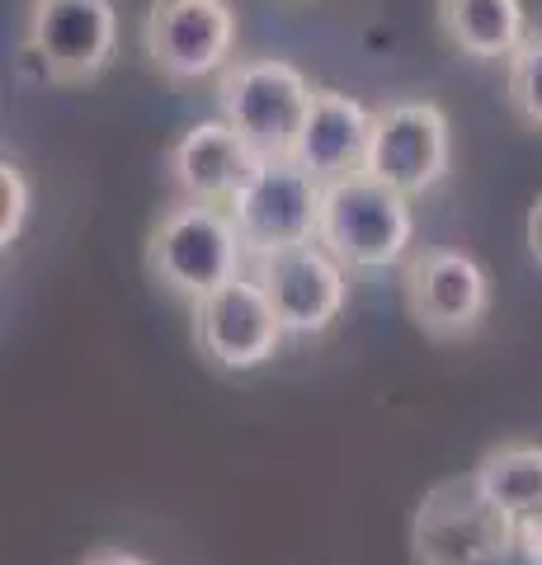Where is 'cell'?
Returning a JSON list of instances; mask_svg holds the SVG:
<instances>
[{"label":"cell","mask_w":542,"mask_h":565,"mask_svg":"<svg viewBox=\"0 0 542 565\" xmlns=\"http://www.w3.org/2000/svg\"><path fill=\"white\" fill-rule=\"evenodd\" d=\"M251 269L246 241L236 232L232 207L180 199L147 232V274L180 302H203L222 282Z\"/></svg>","instance_id":"1"},{"label":"cell","mask_w":542,"mask_h":565,"mask_svg":"<svg viewBox=\"0 0 542 565\" xmlns=\"http://www.w3.org/2000/svg\"><path fill=\"white\" fill-rule=\"evenodd\" d=\"M401 302L406 316L439 344L471 340L491 311V274L477 255L453 245H425L401 264Z\"/></svg>","instance_id":"5"},{"label":"cell","mask_w":542,"mask_h":565,"mask_svg":"<svg viewBox=\"0 0 542 565\" xmlns=\"http://www.w3.org/2000/svg\"><path fill=\"white\" fill-rule=\"evenodd\" d=\"M529 255L542 269V193H538V203L529 207Z\"/></svg>","instance_id":"20"},{"label":"cell","mask_w":542,"mask_h":565,"mask_svg":"<svg viewBox=\"0 0 542 565\" xmlns=\"http://www.w3.org/2000/svg\"><path fill=\"white\" fill-rule=\"evenodd\" d=\"M453 166V128L434 99H392L373 114L369 174L387 180L406 199L439 189Z\"/></svg>","instance_id":"8"},{"label":"cell","mask_w":542,"mask_h":565,"mask_svg":"<svg viewBox=\"0 0 542 565\" xmlns=\"http://www.w3.org/2000/svg\"><path fill=\"white\" fill-rule=\"evenodd\" d=\"M317 241L349 274H378V269H392V264H406L415 241L411 199L369 170L330 180L321 189Z\"/></svg>","instance_id":"2"},{"label":"cell","mask_w":542,"mask_h":565,"mask_svg":"<svg viewBox=\"0 0 542 565\" xmlns=\"http://www.w3.org/2000/svg\"><path fill=\"white\" fill-rule=\"evenodd\" d=\"M369 147H373V114L344 90H317L288 161L302 166L311 180L330 184L369 166Z\"/></svg>","instance_id":"13"},{"label":"cell","mask_w":542,"mask_h":565,"mask_svg":"<svg viewBox=\"0 0 542 565\" xmlns=\"http://www.w3.org/2000/svg\"><path fill=\"white\" fill-rule=\"evenodd\" d=\"M311 81L284 57H246L222 71L217 104L222 118L265 156V161H288L297 132L311 109Z\"/></svg>","instance_id":"4"},{"label":"cell","mask_w":542,"mask_h":565,"mask_svg":"<svg viewBox=\"0 0 542 565\" xmlns=\"http://www.w3.org/2000/svg\"><path fill=\"white\" fill-rule=\"evenodd\" d=\"M29 52L52 85H85L114 62L118 14L109 0H33Z\"/></svg>","instance_id":"10"},{"label":"cell","mask_w":542,"mask_h":565,"mask_svg":"<svg viewBox=\"0 0 542 565\" xmlns=\"http://www.w3.org/2000/svg\"><path fill=\"white\" fill-rule=\"evenodd\" d=\"M24 222H29V180L20 166L6 161L0 166V245H6V250L20 241Z\"/></svg>","instance_id":"17"},{"label":"cell","mask_w":542,"mask_h":565,"mask_svg":"<svg viewBox=\"0 0 542 565\" xmlns=\"http://www.w3.org/2000/svg\"><path fill=\"white\" fill-rule=\"evenodd\" d=\"M415 565H504L514 561V514L477 486V476H448L429 486L411 519Z\"/></svg>","instance_id":"3"},{"label":"cell","mask_w":542,"mask_h":565,"mask_svg":"<svg viewBox=\"0 0 542 565\" xmlns=\"http://www.w3.org/2000/svg\"><path fill=\"white\" fill-rule=\"evenodd\" d=\"M471 476L514 519L529 514V509H542V444H523V438L496 444L491 452H481Z\"/></svg>","instance_id":"15"},{"label":"cell","mask_w":542,"mask_h":565,"mask_svg":"<svg viewBox=\"0 0 542 565\" xmlns=\"http://www.w3.org/2000/svg\"><path fill=\"white\" fill-rule=\"evenodd\" d=\"M434 14L453 52L471 62H510L514 47L529 39L523 0H439Z\"/></svg>","instance_id":"14"},{"label":"cell","mask_w":542,"mask_h":565,"mask_svg":"<svg viewBox=\"0 0 542 565\" xmlns=\"http://www.w3.org/2000/svg\"><path fill=\"white\" fill-rule=\"evenodd\" d=\"M504 95H510V109L542 132V33H529L504 62Z\"/></svg>","instance_id":"16"},{"label":"cell","mask_w":542,"mask_h":565,"mask_svg":"<svg viewBox=\"0 0 542 565\" xmlns=\"http://www.w3.org/2000/svg\"><path fill=\"white\" fill-rule=\"evenodd\" d=\"M321 180L297 161H265V170L246 184V193L232 203L236 232L246 241V255H274L288 245L317 241L321 226Z\"/></svg>","instance_id":"11"},{"label":"cell","mask_w":542,"mask_h":565,"mask_svg":"<svg viewBox=\"0 0 542 565\" xmlns=\"http://www.w3.org/2000/svg\"><path fill=\"white\" fill-rule=\"evenodd\" d=\"M189 311H194V344L217 373H255L288 340L269 292L259 288L251 269L222 282L217 292H208Z\"/></svg>","instance_id":"6"},{"label":"cell","mask_w":542,"mask_h":565,"mask_svg":"<svg viewBox=\"0 0 542 565\" xmlns=\"http://www.w3.org/2000/svg\"><path fill=\"white\" fill-rule=\"evenodd\" d=\"M514 561L519 565H542V509L514 519Z\"/></svg>","instance_id":"18"},{"label":"cell","mask_w":542,"mask_h":565,"mask_svg":"<svg viewBox=\"0 0 542 565\" xmlns=\"http://www.w3.org/2000/svg\"><path fill=\"white\" fill-rule=\"evenodd\" d=\"M251 274L284 321L288 340H317L344 316L349 302V269L326 250L321 241H302L274 255H255Z\"/></svg>","instance_id":"7"},{"label":"cell","mask_w":542,"mask_h":565,"mask_svg":"<svg viewBox=\"0 0 542 565\" xmlns=\"http://www.w3.org/2000/svg\"><path fill=\"white\" fill-rule=\"evenodd\" d=\"M232 0H151L142 20V52L166 81H199L232 62Z\"/></svg>","instance_id":"9"},{"label":"cell","mask_w":542,"mask_h":565,"mask_svg":"<svg viewBox=\"0 0 542 565\" xmlns=\"http://www.w3.org/2000/svg\"><path fill=\"white\" fill-rule=\"evenodd\" d=\"M166 170H170V184L180 189V199L232 207L246 193V184L265 170V156L226 118H208V122H194L166 151Z\"/></svg>","instance_id":"12"},{"label":"cell","mask_w":542,"mask_h":565,"mask_svg":"<svg viewBox=\"0 0 542 565\" xmlns=\"http://www.w3.org/2000/svg\"><path fill=\"white\" fill-rule=\"evenodd\" d=\"M76 565H151V561L137 556V552H128V546H95V552L81 556Z\"/></svg>","instance_id":"19"}]
</instances>
